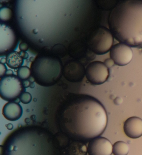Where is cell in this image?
<instances>
[{"mask_svg":"<svg viewBox=\"0 0 142 155\" xmlns=\"http://www.w3.org/2000/svg\"></svg>","mask_w":142,"mask_h":155,"instance_id":"obj_26","label":"cell"},{"mask_svg":"<svg viewBox=\"0 0 142 155\" xmlns=\"http://www.w3.org/2000/svg\"><path fill=\"white\" fill-rule=\"evenodd\" d=\"M124 132L127 136L135 139L142 136V119L137 116L129 118L125 121Z\"/></svg>","mask_w":142,"mask_h":155,"instance_id":"obj_11","label":"cell"},{"mask_svg":"<svg viewBox=\"0 0 142 155\" xmlns=\"http://www.w3.org/2000/svg\"><path fill=\"white\" fill-rule=\"evenodd\" d=\"M62 62L56 57L41 55L36 58L31 65V75L36 83L42 87H51L62 77Z\"/></svg>","mask_w":142,"mask_h":155,"instance_id":"obj_3","label":"cell"},{"mask_svg":"<svg viewBox=\"0 0 142 155\" xmlns=\"http://www.w3.org/2000/svg\"><path fill=\"white\" fill-rule=\"evenodd\" d=\"M1 63H4V64L6 63V58H2L1 59Z\"/></svg>","mask_w":142,"mask_h":155,"instance_id":"obj_25","label":"cell"},{"mask_svg":"<svg viewBox=\"0 0 142 155\" xmlns=\"http://www.w3.org/2000/svg\"><path fill=\"white\" fill-rule=\"evenodd\" d=\"M17 45L15 32L8 25L0 22V57L14 51Z\"/></svg>","mask_w":142,"mask_h":155,"instance_id":"obj_7","label":"cell"},{"mask_svg":"<svg viewBox=\"0 0 142 155\" xmlns=\"http://www.w3.org/2000/svg\"><path fill=\"white\" fill-rule=\"evenodd\" d=\"M113 145L106 137L99 136L89 142L87 151L89 155H111Z\"/></svg>","mask_w":142,"mask_h":155,"instance_id":"obj_9","label":"cell"},{"mask_svg":"<svg viewBox=\"0 0 142 155\" xmlns=\"http://www.w3.org/2000/svg\"><path fill=\"white\" fill-rule=\"evenodd\" d=\"M23 110L21 105L17 102H9L3 107L2 114L10 121H15L22 116Z\"/></svg>","mask_w":142,"mask_h":155,"instance_id":"obj_12","label":"cell"},{"mask_svg":"<svg viewBox=\"0 0 142 155\" xmlns=\"http://www.w3.org/2000/svg\"><path fill=\"white\" fill-rule=\"evenodd\" d=\"M109 30L120 43L135 47L142 45V0H123L111 11Z\"/></svg>","mask_w":142,"mask_h":155,"instance_id":"obj_2","label":"cell"},{"mask_svg":"<svg viewBox=\"0 0 142 155\" xmlns=\"http://www.w3.org/2000/svg\"><path fill=\"white\" fill-rule=\"evenodd\" d=\"M28 48V45L26 42H21L19 44V49L21 52H26Z\"/></svg>","mask_w":142,"mask_h":155,"instance_id":"obj_19","label":"cell"},{"mask_svg":"<svg viewBox=\"0 0 142 155\" xmlns=\"http://www.w3.org/2000/svg\"><path fill=\"white\" fill-rule=\"evenodd\" d=\"M6 64L11 69H18L22 66L24 59L21 57L20 53L12 51L6 56Z\"/></svg>","mask_w":142,"mask_h":155,"instance_id":"obj_13","label":"cell"},{"mask_svg":"<svg viewBox=\"0 0 142 155\" xmlns=\"http://www.w3.org/2000/svg\"><path fill=\"white\" fill-rule=\"evenodd\" d=\"M31 75V68L27 66H21L17 71V76L21 80L28 79Z\"/></svg>","mask_w":142,"mask_h":155,"instance_id":"obj_15","label":"cell"},{"mask_svg":"<svg viewBox=\"0 0 142 155\" xmlns=\"http://www.w3.org/2000/svg\"><path fill=\"white\" fill-rule=\"evenodd\" d=\"M6 128H7L9 130H11L12 128H13V125L11 123L8 124L7 125H6Z\"/></svg>","mask_w":142,"mask_h":155,"instance_id":"obj_22","label":"cell"},{"mask_svg":"<svg viewBox=\"0 0 142 155\" xmlns=\"http://www.w3.org/2000/svg\"><path fill=\"white\" fill-rule=\"evenodd\" d=\"M56 119L62 133L79 141H88L102 135L108 124L102 102L86 94L68 96L58 108Z\"/></svg>","mask_w":142,"mask_h":155,"instance_id":"obj_1","label":"cell"},{"mask_svg":"<svg viewBox=\"0 0 142 155\" xmlns=\"http://www.w3.org/2000/svg\"><path fill=\"white\" fill-rule=\"evenodd\" d=\"M4 152V146L0 145V155H3Z\"/></svg>","mask_w":142,"mask_h":155,"instance_id":"obj_23","label":"cell"},{"mask_svg":"<svg viewBox=\"0 0 142 155\" xmlns=\"http://www.w3.org/2000/svg\"><path fill=\"white\" fill-rule=\"evenodd\" d=\"M129 151V145L124 141H119L113 145L112 154L114 155H128Z\"/></svg>","mask_w":142,"mask_h":155,"instance_id":"obj_14","label":"cell"},{"mask_svg":"<svg viewBox=\"0 0 142 155\" xmlns=\"http://www.w3.org/2000/svg\"><path fill=\"white\" fill-rule=\"evenodd\" d=\"M12 16L11 9L7 7H2L0 8V21L7 22L10 20Z\"/></svg>","mask_w":142,"mask_h":155,"instance_id":"obj_16","label":"cell"},{"mask_svg":"<svg viewBox=\"0 0 142 155\" xmlns=\"http://www.w3.org/2000/svg\"><path fill=\"white\" fill-rule=\"evenodd\" d=\"M23 90V85L16 75H6L0 79V97L5 101L15 100L20 97Z\"/></svg>","mask_w":142,"mask_h":155,"instance_id":"obj_5","label":"cell"},{"mask_svg":"<svg viewBox=\"0 0 142 155\" xmlns=\"http://www.w3.org/2000/svg\"><path fill=\"white\" fill-rule=\"evenodd\" d=\"M114 102L117 105H120L122 102V99L120 97H116Z\"/></svg>","mask_w":142,"mask_h":155,"instance_id":"obj_21","label":"cell"},{"mask_svg":"<svg viewBox=\"0 0 142 155\" xmlns=\"http://www.w3.org/2000/svg\"><path fill=\"white\" fill-rule=\"evenodd\" d=\"M114 42L111 31L105 27H98L91 35L88 41L89 48L97 55L105 54L109 52Z\"/></svg>","mask_w":142,"mask_h":155,"instance_id":"obj_4","label":"cell"},{"mask_svg":"<svg viewBox=\"0 0 142 155\" xmlns=\"http://www.w3.org/2000/svg\"><path fill=\"white\" fill-rule=\"evenodd\" d=\"M110 58L118 66L128 65L133 59V50L127 44L118 43L113 45L109 50Z\"/></svg>","mask_w":142,"mask_h":155,"instance_id":"obj_8","label":"cell"},{"mask_svg":"<svg viewBox=\"0 0 142 155\" xmlns=\"http://www.w3.org/2000/svg\"><path fill=\"white\" fill-rule=\"evenodd\" d=\"M83 66L78 62L71 61L67 62L63 66V74L68 81L72 83H78L83 79L85 74Z\"/></svg>","mask_w":142,"mask_h":155,"instance_id":"obj_10","label":"cell"},{"mask_svg":"<svg viewBox=\"0 0 142 155\" xmlns=\"http://www.w3.org/2000/svg\"><path fill=\"white\" fill-rule=\"evenodd\" d=\"M32 95L31 94L28 92H23L22 93L19 97L20 101L24 104H29L32 100Z\"/></svg>","mask_w":142,"mask_h":155,"instance_id":"obj_17","label":"cell"},{"mask_svg":"<svg viewBox=\"0 0 142 155\" xmlns=\"http://www.w3.org/2000/svg\"><path fill=\"white\" fill-rule=\"evenodd\" d=\"M6 74L7 75H13V71H11V69H9L6 71Z\"/></svg>","mask_w":142,"mask_h":155,"instance_id":"obj_24","label":"cell"},{"mask_svg":"<svg viewBox=\"0 0 142 155\" xmlns=\"http://www.w3.org/2000/svg\"><path fill=\"white\" fill-rule=\"evenodd\" d=\"M104 64L106 66L107 68H111L112 66H113L115 64L114 62H113V61L111 59V58H108L106 59L104 62Z\"/></svg>","mask_w":142,"mask_h":155,"instance_id":"obj_20","label":"cell"},{"mask_svg":"<svg viewBox=\"0 0 142 155\" xmlns=\"http://www.w3.org/2000/svg\"><path fill=\"white\" fill-rule=\"evenodd\" d=\"M85 75L91 84L99 85L104 83L108 79L109 71L104 62L93 61L86 67Z\"/></svg>","mask_w":142,"mask_h":155,"instance_id":"obj_6","label":"cell"},{"mask_svg":"<svg viewBox=\"0 0 142 155\" xmlns=\"http://www.w3.org/2000/svg\"><path fill=\"white\" fill-rule=\"evenodd\" d=\"M7 71V66L4 63L0 62V78H2L5 76L6 74Z\"/></svg>","mask_w":142,"mask_h":155,"instance_id":"obj_18","label":"cell"}]
</instances>
